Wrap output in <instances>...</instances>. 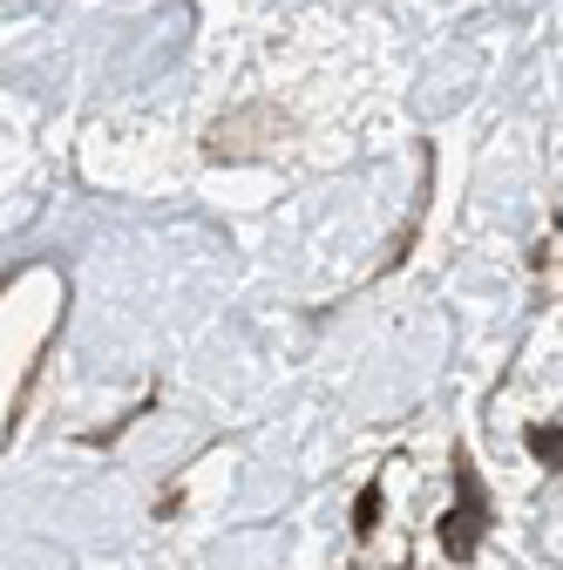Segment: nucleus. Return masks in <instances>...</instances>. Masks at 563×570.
<instances>
[{"label":"nucleus","instance_id":"2","mask_svg":"<svg viewBox=\"0 0 563 570\" xmlns=\"http://www.w3.org/2000/svg\"><path fill=\"white\" fill-rule=\"evenodd\" d=\"M530 455H536L543 469H556V462H563V435H556V421H536V428H530Z\"/></svg>","mask_w":563,"mask_h":570},{"label":"nucleus","instance_id":"1","mask_svg":"<svg viewBox=\"0 0 563 570\" xmlns=\"http://www.w3.org/2000/svg\"><path fill=\"white\" fill-rule=\"evenodd\" d=\"M488 523H496V517H488V503H482V475H475L468 455H455V510H442V557L468 563Z\"/></svg>","mask_w":563,"mask_h":570},{"label":"nucleus","instance_id":"3","mask_svg":"<svg viewBox=\"0 0 563 570\" xmlns=\"http://www.w3.org/2000/svg\"><path fill=\"white\" fill-rule=\"evenodd\" d=\"M354 530H360V537H374V530H381V482H367V489H360V503H354Z\"/></svg>","mask_w":563,"mask_h":570}]
</instances>
